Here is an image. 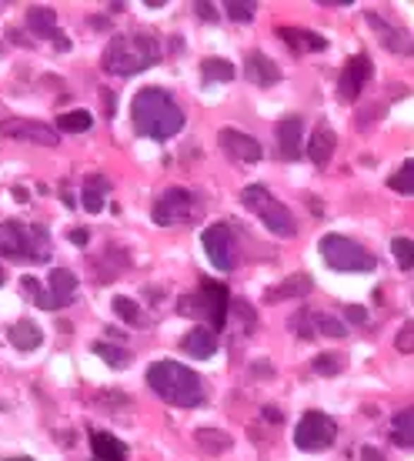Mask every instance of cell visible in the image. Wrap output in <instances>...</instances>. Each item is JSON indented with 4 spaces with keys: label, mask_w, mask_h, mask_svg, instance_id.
<instances>
[{
    "label": "cell",
    "mask_w": 414,
    "mask_h": 461,
    "mask_svg": "<svg viewBox=\"0 0 414 461\" xmlns=\"http://www.w3.org/2000/svg\"><path fill=\"white\" fill-rule=\"evenodd\" d=\"M114 314H117L121 321H127V324H134V321L140 318V307H138V301H134V297L117 295V297H114Z\"/></svg>",
    "instance_id": "35"
},
{
    "label": "cell",
    "mask_w": 414,
    "mask_h": 461,
    "mask_svg": "<svg viewBox=\"0 0 414 461\" xmlns=\"http://www.w3.org/2000/svg\"><path fill=\"white\" fill-rule=\"evenodd\" d=\"M334 438H338V424L324 411H308L294 428V445L301 451H324L334 445Z\"/></svg>",
    "instance_id": "6"
},
{
    "label": "cell",
    "mask_w": 414,
    "mask_h": 461,
    "mask_svg": "<svg viewBox=\"0 0 414 461\" xmlns=\"http://www.w3.org/2000/svg\"><path fill=\"white\" fill-rule=\"evenodd\" d=\"M391 438H394V445H401V448H414V405L394 414Z\"/></svg>",
    "instance_id": "24"
},
{
    "label": "cell",
    "mask_w": 414,
    "mask_h": 461,
    "mask_svg": "<svg viewBox=\"0 0 414 461\" xmlns=\"http://www.w3.org/2000/svg\"><path fill=\"white\" fill-rule=\"evenodd\" d=\"M27 27L37 34V37H57V13L51 7H30L27 11Z\"/></svg>",
    "instance_id": "23"
},
{
    "label": "cell",
    "mask_w": 414,
    "mask_h": 461,
    "mask_svg": "<svg viewBox=\"0 0 414 461\" xmlns=\"http://www.w3.org/2000/svg\"><path fill=\"white\" fill-rule=\"evenodd\" d=\"M90 124H94V117L87 111H67V114L57 117V128L67 130V134H84V130H90Z\"/></svg>",
    "instance_id": "29"
},
{
    "label": "cell",
    "mask_w": 414,
    "mask_h": 461,
    "mask_svg": "<svg viewBox=\"0 0 414 461\" xmlns=\"http://www.w3.org/2000/svg\"><path fill=\"white\" fill-rule=\"evenodd\" d=\"M201 74L207 84H227V80H234V64L221 61V57H207L201 64Z\"/></svg>",
    "instance_id": "27"
},
{
    "label": "cell",
    "mask_w": 414,
    "mask_h": 461,
    "mask_svg": "<svg viewBox=\"0 0 414 461\" xmlns=\"http://www.w3.org/2000/svg\"><path fill=\"white\" fill-rule=\"evenodd\" d=\"M391 254H394V261H398L404 271L414 268V241H411V238H394V244H391Z\"/></svg>",
    "instance_id": "33"
},
{
    "label": "cell",
    "mask_w": 414,
    "mask_h": 461,
    "mask_svg": "<svg viewBox=\"0 0 414 461\" xmlns=\"http://www.w3.org/2000/svg\"><path fill=\"white\" fill-rule=\"evenodd\" d=\"M367 77H371V61H367L364 54L351 57V61H348V67L341 70L338 97H341V101H354V97L361 94V87L367 84Z\"/></svg>",
    "instance_id": "14"
},
{
    "label": "cell",
    "mask_w": 414,
    "mask_h": 461,
    "mask_svg": "<svg viewBox=\"0 0 414 461\" xmlns=\"http://www.w3.org/2000/svg\"><path fill=\"white\" fill-rule=\"evenodd\" d=\"M184 355H190V358L197 361H207L217 355V331H211V328H194V331H188V338H184Z\"/></svg>",
    "instance_id": "18"
},
{
    "label": "cell",
    "mask_w": 414,
    "mask_h": 461,
    "mask_svg": "<svg viewBox=\"0 0 414 461\" xmlns=\"http://www.w3.org/2000/svg\"><path fill=\"white\" fill-rule=\"evenodd\" d=\"M90 241V234L84 228H77V230H71V244H80V247H84V244Z\"/></svg>",
    "instance_id": "40"
},
{
    "label": "cell",
    "mask_w": 414,
    "mask_h": 461,
    "mask_svg": "<svg viewBox=\"0 0 414 461\" xmlns=\"http://www.w3.org/2000/svg\"><path fill=\"white\" fill-rule=\"evenodd\" d=\"M47 257H51V234L40 224H34L30 228V261H47Z\"/></svg>",
    "instance_id": "30"
},
{
    "label": "cell",
    "mask_w": 414,
    "mask_h": 461,
    "mask_svg": "<svg viewBox=\"0 0 414 461\" xmlns=\"http://www.w3.org/2000/svg\"><path fill=\"white\" fill-rule=\"evenodd\" d=\"M394 348H398L401 355H411V351H414V321H408L401 331H398V338H394Z\"/></svg>",
    "instance_id": "37"
},
{
    "label": "cell",
    "mask_w": 414,
    "mask_h": 461,
    "mask_svg": "<svg viewBox=\"0 0 414 461\" xmlns=\"http://www.w3.org/2000/svg\"><path fill=\"white\" fill-rule=\"evenodd\" d=\"M0 130H4L7 137L40 144V147H54V144L61 141V137H57V130L47 128V124H37V121H4Z\"/></svg>",
    "instance_id": "12"
},
{
    "label": "cell",
    "mask_w": 414,
    "mask_h": 461,
    "mask_svg": "<svg viewBox=\"0 0 414 461\" xmlns=\"http://www.w3.org/2000/svg\"><path fill=\"white\" fill-rule=\"evenodd\" d=\"M94 355H97L104 364H111L114 371H121V368H127V364H130V355H127L124 348L107 345V341H97V345H94Z\"/></svg>",
    "instance_id": "28"
},
{
    "label": "cell",
    "mask_w": 414,
    "mask_h": 461,
    "mask_svg": "<svg viewBox=\"0 0 414 461\" xmlns=\"http://www.w3.org/2000/svg\"><path fill=\"white\" fill-rule=\"evenodd\" d=\"M161 61V44L151 34H117L104 51V70L114 77H134Z\"/></svg>",
    "instance_id": "3"
},
{
    "label": "cell",
    "mask_w": 414,
    "mask_h": 461,
    "mask_svg": "<svg viewBox=\"0 0 414 461\" xmlns=\"http://www.w3.org/2000/svg\"><path fill=\"white\" fill-rule=\"evenodd\" d=\"M47 281H51V291H40L34 305L47 307V311H57V307H63L71 297H74V291H77V274H74V271L54 268Z\"/></svg>",
    "instance_id": "10"
},
{
    "label": "cell",
    "mask_w": 414,
    "mask_h": 461,
    "mask_svg": "<svg viewBox=\"0 0 414 461\" xmlns=\"http://www.w3.org/2000/svg\"><path fill=\"white\" fill-rule=\"evenodd\" d=\"M147 384L157 398L174 408H197L204 401V384L197 371H190L181 361H157L147 368Z\"/></svg>",
    "instance_id": "2"
},
{
    "label": "cell",
    "mask_w": 414,
    "mask_h": 461,
    "mask_svg": "<svg viewBox=\"0 0 414 461\" xmlns=\"http://www.w3.org/2000/svg\"><path fill=\"white\" fill-rule=\"evenodd\" d=\"M7 461H30V458H7Z\"/></svg>",
    "instance_id": "46"
},
{
    "label": "cell",
    "mask_w": 414,
    "mask_h": 461,
    "mask_svg": "<svg viewBox=\"0 0 414 461\" xmlns=\"http://www.w3.org/2000/svg\"><path fill=\"white\" fill-rule=\"evenodd\" d=\"M314 321L321 324V331H324L327 338H344V331H348V328H344L338 318H331V314H314Z\"/></svg>",
    "instance_id": "36"
},
{
    "label": "cell",
    "mask_w": 414,
    "mask_h": 461,
    "mask_svg": "<svg viewBox=\"0 0 414 461\" xmlns=\"http://www.w3.org/2000/svg\"><path fill=\"white\" fill-rule=\"evenodd\" d=\"M321 257L327 268L334 271H375V257L364 251L358 241L341 238V234H324L321 238Z\"/></svg>",
    "instance_id": "5"
},
{
    "label": "cell",
    "mask_w": 414,
    "mask_h": 461,
    "mask_svg": "<svg viewBox=\"0 0 414 461\" xmlns=\"http://www.w3.org/2000/svg\"><path fill=\"white\" fill-rule=\"evenodd\" d=\"M324 7H351V0H321Z\"/></svg>",
    "instance_id": "44"
},
{
    "label": "cell",
    "mask_w": 414,
    "mask_h": 461,
    "mask_svg": "<svg viewBox=\"0 0 414 461\" xmlns=\"http://www.w3.org/2000/svg\"><path fill=\"white\" fill-rule=\"evenodd\" d=\"M0 284H4V271H0Z\"/></svg>",
    "instance_id": "47"
},
{
    "label": "cell",
    "mask_w": 414,
    "mask_h": 461,
    "mask_svg": "<svg viewBox=\"0 0 414 461\" xmlns=\"http://www.w3.org/2000/svg\"><path fill=\"white\" fill-rule=\"evenodd\" d=\"M104 191H107V180L97 178V174H90L87 184H84V207H87L90 214H101L104 211Z\"/></svg>",
    "instance_id": "26"
},
{
    "label": "cell",
    "mask_w": 414,
    "mask_h": 461,
    "mask_svg": "<svg viewBox=\"0 0 414 461\" xmlns=\"http://www.w3.org/2000/svg\"><path fill=\"white\" fill-rule=\"evenodd\" d=\"M104 101H107V117H114V94L111 90H104Z\"/></svg>",
    "instance_id": "45"
},
{
    "label": "cell",
    "mask_w": 414,
    "mask_h": 461,
    "mask_svg": "<svg viewBox=\"0 0 414 461\" xmlns=\"http://www.w3.org/2000/svg\"><path fill=\"white\" fill-rule=\"evenodd\" d=\"M217 141H221V147H224L227 157L244 161V164H257V161L264 157L261 141H257V137H251V134H244V130H238V128H221Z\"/></svg>",
    "instance_id": "8"
},
{
    "label": "cell",
    "mask_w": 414,
    "mask_h": 461,
    "mask_svg": "<svg viewBox=\"0 0 414 461\" xmlns=\"http://www.w3.org/2000/svg\"><path fill=\"white\" fill-rule=\"evenodd\" d=\"M241 204L248 207V211H254V214H261L264 228L271 230V234H277V238H294V234H298L294 214H291L281 201H274V197L267 194V188H261V184L244 188V191H241Z\"/></svg>",
    "instance_id": "4"
},
{
    "label": "cell",
    "mask_w": 414,
    "mask_h": 461,
    "mask_svg": "<svg viewBox=\"0 0 414 461\" xmlns=\"http://www.w3.org/2000/svg\"><path fill=\"white\" fill-rule=\"evenodd\" d=\"M90 451H94V461H127L124 445L114 435H107V431H94L90 435Z\"/></svg>",
    "instance_id": "20"
},
{
    "label": "cell",
    "mask_w": 414,
    "mask_h": 461,
    "mask_svg": "<svg viewBox=\"0 0 414 461\" xmlns=\"http://www.w3.org/2000/svg\"><path fill=\"white\" fill-rule=\"evenodd\" d=\"M244 70H248V80L257 84V87H274L277 80H281V67L267 54H257V51L248 54V67Z\"/></svg>",
    "instance_id": "15"
},
{
    "label": "cell",
    "mask_w": 414,
    "mask_h": 461,
    "mask_svg": "<svg viewBox=\"0 0 414 461\" xmlns=\"http://www.w3.org/2000/svg\"><path fill=\"white\" fill-rule=\"evenodd\" d=\"M311 288H314V281H311V274H291L288 281H281L277 288H271L267 295H264V301L267 305H277V301H294V297H308L311 295Z\"/></svg>",
    "instance_id": "16"
},
{
    "label": "cell",
    "mask_w": 414,
    "mask_h": 461,
    "mask_svg": "<svg viewBox=\"0 0 414 461\" xmlns=\"http://www.w3.org/2000/svg\"><path fill=\"white\" fill-rule=\"evenodd\" d=\"M7 341H11L17 351H34L44 341V331H40L34 321H17L11 331H7Z\"/></svg>",
    "instance_id": "21"
},
{
    "label": "cell",
    "mask_w": 414,
    "mask_h": 461,
    "mask_svg": "<svg viewBox=\"0 0 414 461\" xmlns=\"http://www.w3.org/2000/svg\"><path fill=\"white\" fill-rule=\"evenodd\" d=\"M0 254L13 261H30V228L20 221H4L0 224Z\"/></svg>",
    "instance_id": "11"
},
{
    "label": "cell",
    "mask_w": 414,
    "mask_h": 461,
    "mask_svg": "<svg viewBox=\"0 0 414 461\" xmlns=\"http://www.w3.org/2000/svg\"><path fill=\"white\" fill-rule=\"evenodd\" d=\"M388 188L391 191H398V194H414V157L398 167V174L388 180Z\"/></svg>",
    "instance_id": "31"
},
{
    "label": "cell",
    "mask_w": 414,
    "mask_h": 461,
    "mask_svg": "<svg viewBox=\"0 0 414 461\" xmlns=\"http://www.w3.org/2000/svg\"><path fill=\"white\" fill-rule=\"evenodd\" d=\"M154 221L161 224V228H171L177 221H184L190 214V194L184 188H167V191L154 201Z\"/></svg>",
    "instance_id": "9"
},
{
    "label": "cell",
    "mask_w": 414,
    "mask_h": 461,
    "mask_svg": "<svg viewBox=\"0 0 414 461\" xmlns=\"http://www.w3.org/2000/svg\"><path fill=\"white\" fill-rule=\"evenodd\" d=\"M204 254L217 271H231L234 261H238V251H234V234L227 224H211V228L201 234Z\"/></svg>",
    "instance_id": "7"
},
{
    "label": "cell",
    "mask_w": 414,
    "mask_h": 461,
    "mask_svg": "<svg viewBox=\"0 0 414 461\" xmlns=\"http://www.w3.org/2000/svg\"><path fill=\"white\" fill-rule=\"evenodd\" d=\"M194 441H197V448L207 451V455H224L231 445H234V438L221 431V428H197L194 431Z\"/></svg>",
    "instance_id": "22"
},
{
    "label": "cell",
    "mask_w": 414,
    "mask_h": 461,
    "mask_svg": "<svg viewBox=\"0 0 414 461\" xmlns=\"http://www.w3.org/2000/svg\"><path fill=\"white\" fill-rule=\"evenodd\" d=\"M227 17L234 20V24H248L254 20V13H257V0H227Z\"/></svg>",
    "instance_id": "32"
},
{
    "label": "cell",
    "mask_w": 414,
    "mask_h": 461,
    "mask_svg": "<svg viewBox=\"0 0 414 461\" xmlns=\"http://www.w3.org/2000/svg\"><path fill=\"white\" fill-rule=\"evenodd\" d=\"M27 197H30V194H27L24 188H13V201H20V204H27Z\"/></svg>",
    "instance_id": "43"
},
{
    "label": "cell",
    "mask_w": 414,
    "mask_h": 461,
    "mask_svg": "<svg viewBox=\"0 0 414 461\" xmlns=\"http://www.w3.org/2000/svg\"><path fill=\"white\" fill-rule=\"evenodd\" d=\"M301 141H304V124L301 117H284L281 124H277V147L284 157H301Z\"/></svg>",
    "instance_id": "17"
},
{
    "label": "cell",
    "mask_w": 414,
    "mask_h": 461,
    "mask_svg": "<svg viewBox=\"0 0 414 461\" xmlns=\"http://www.w3.org/2000/svg\"><path fill=\"white\" fill-rule=\"evenodd\" d=\"M361 461H384V455H381L377 448H364L361 451Z\"/></svg>",
    "instance_id": "41"
},
{
    "label": "cell",
    "mask_w": 414,
    "mask_h": 461,
    "mask_svg": "<svg viewBox=\"0 0 414 461\" xmlns=\"http://www.w3.org/2000/svg\"><path fill=\"white\" fill-rule=\"evenodd\" d=\"M264 418H267V422H281V411L267 405V408H264Z\"/></svg>",
    "instance_id": "42"
},
{
    "label": "cell",
    "mask_w": 414,
    "mask_h": 461,
    "mask_svg": "<svg viewBox=\"0 0 414 461\" xmlns=\"http://www.w3.org/2000/svg\"><path fill=\"white\" fill-rule=\"evenodd\" d=\"M314 371L324 374V378H331V374H341V371H344V358H341V355H334V351L317 355V358H314Z\"/></svg>",
    "instance_id": "34"
},
{
    "label": "cell",
    "mask_w": 414,
    "mask_h": 461,
    "mask_svg": "<svg viewBox=\"0 0 414 461\" xmlns=\"http://www.w3.org/2000/svg\"><path fill=\"white\" fill-rule=\"evenodd\" d=\"M334 130L327 128V124H321V128H314L311 141H308V157H311L317 167H324L327 161H331V154H334Z\"/></svg>",
    "instance_id": "19"
},
{
    "label": "cell",
    "mask_w": 414,
    "mask_h": 461,
    "mask_svg": "<svg viewBox=\"0 0 414 461\" xmlns=\"http://www.w3.org/2000/svg\"><path fill=\"white\" fill-rule=\"evenodd\" d=\"M194 7H197V17H201V20H217V11H214V4H194Z\"/></svg>",
    "instance_id": "39"
},
{
    "label": "cell",
    "mask_w": 414,
    "mask_h": 461,
    "mask_svg": "<svg viewBox=\"0 0 414 461\" xmlns=\"http://www.w3.org/2000/svg\"><path fill=\"white\" fill-rule=\"evenodd\" d=\"M201 305H204V318H207V328L217 331V328H224L227 321V307H231V297L221 284L214 281H204L201 284Z\"/></svg>",
    "instance_id": "13"
},
{
    "label": "cell",
    "mask_w": 414,
    "mask_h": 461,
    "mask_svg": "<svg viewBox=\"0 0 414 461\" xmlns=\"http://www.w3.org/2000/svg\"><path fill=\"white\" fill-rule=\"evenodd\" d=\"M344 318L354 321V324H364V321H367V311L358 307V305H348V307H344Z\"/></svg>",
    "instance_id": "38"
},
{
    "label": "cell",
    "mask_w": 414,
    "mask_h": 461,
    "mask_svg": "<svg viewBox=\"0 0 414 461\" xmlns=\"http://www.w3.org/2000/svg\"><path fill=\"white\" fill-rule=\"evenodd\" d=\"M130 121H134V130H138V134L154 137V141H167V137L181 134L188 117L171 101L167 90L144 87V90H138V97L130 101Z\"/></svg>",
    "instance_id": "1"
},
{
    "label": "cell",
    "mask_w": 414,
    "mask_h": 461,
    "mask_svg": "<svg viewBox=\"0 0 414 461\" xmlns=\"http://www.w3.org/2000/svg\"><path fill=\"white\" fill-rule=\"evenodd\" d=\"M284 44H291L294 51H324V37H317L311 30H298V27H281L277 30Z\"/></svg>",
    "instance_id": "25"
}]
</instances>
